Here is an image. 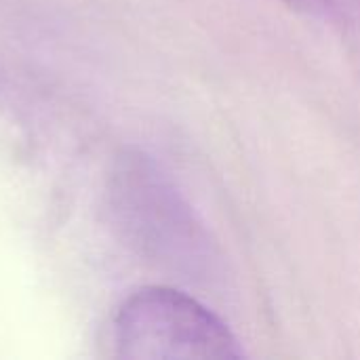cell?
<instances>
[{"label":"cell","instance_id":"obj_1","mask_svg":"<svg viewBox=\"0 0 360 360\" xmlns=\"http://www.w3.org/2000/svg\"><path fill=\"white\" fill-rule=\"evenodd\" d=\"M112 350L122 360H234L245 354L221 319L167 287H146L122 302L112 323Z\"/></svg>","mask_w":360,"mask_h":360},{"label":"cell","instance_id":"obj_2","mask_svg":"<svg viewBox=\"0 0 360 360\" xmlns=\"http://www.w3.org/2000/svg\"><path fill=\"white\" fill-rule=\"evenodd\" d=\"M118 202L127 228L146 251L188 262L202 249V232L175 190L146 160H131L118 177Z\"/></svg>","mask_w":360,"mask_h":360},{"label":"cell","instance_id":"obj_3","mask_svg":"<svg viewBox=\"0 0 360 360\" xmlns=\"http://www.w3.org/2000/svg\"><path fill=\"white\" fill-rule=\"evenodd\" d=\"M285 2H289L291 6L302 8V11H314V8H321L325 0H285Z\"/></svg>","mask_w":360,"mask_h":360}]
</instances>
